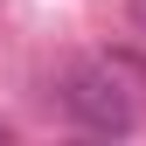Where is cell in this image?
Instances as JSON below:
<instances>
[{
	"instance_id": "1",
	"label": "cell",
	"mask_w": 146,
	"mask_h": 146,
	"mask_svg": "<svg viewBox=\"0 0 146 146\" xmlns=\"http://www.w3.org/2000/svg\"><path fill=\"white\" fill-rule=\"evenodd\" d=\"M63 104H70V118L84 125V132H98V139H125L139 125V70L132 63H84V70H70V84H63Z\"/></svg>"
},
{
	"instance_id": "2",
	"label": "cell",
	"mask_w": 146,
	"mask_h": 146,
	"mask_svg": "<svg viewBox=\"0 0 146 146\" xmlns=\"http://www.w3.org/2000/svg\"><path fill=\"white\" fill-rule=\"evenodd\" d=\"M132 21H139V35H146V0H132Z\"/></svg>"
},
{
	"instance_id": "3",
	"label": "cell",
	"mask_w": 146,
	"mask_h": 146,
	"mask_svg": "<svg viewBox=\"0 0 146 146\" xmlns=\"http://www.w3.org/2000/svg\"><path fill=\"white\" fill-rule=\"evenodd\" d=\"M0 146H7V125H0Z\"/></svg>"
}]
</instances>
